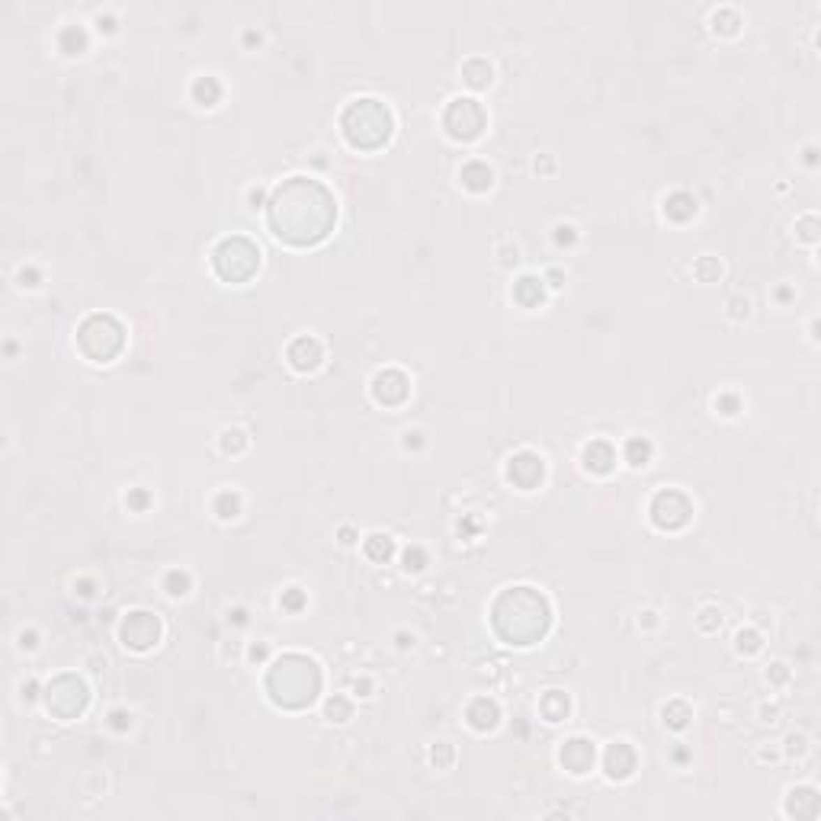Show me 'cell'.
<instances>
[{"mask_svg": "<svg viewBox=\"0 0 821 821\" xmlns=\"http://www.w3.org/2000/svg\"><path fill=\"white\" fill-rule=\"evenodd\" d=\"M334 219H337V205L331 193L308 177H293L269 199L273 235L289 244H318L321 237H327Z\"/></svg>", "mask_w": 821, "mask_h": 821, "instance_id": "6da1fadb", "label": "cell"}, {"mask_svg": "<svg viewBox=\"0 0 821 821\" xmlns=\"http://www.w3.org/2000/svg\"><path fill=\"white\" fill-rule=\"evenodd\" d=\"M318 687H321V674L318 664L305 655H286L273 664V671L267 677V690L279 706L299 709L315 700Z\"/></svg>", "mask_w": 821, "mask_h": 821, "instance_id": "7a4b0ae2", "label": "cell"}, {"mask_svg": "<svg viewBox=\"0 0 821 821\" xmlns=\"http://www.w3.org/2000/svg\"><path fill=\"white\" fill-rule=\"evenodd\" d=\"M343 135L353 148H379L392 135V112L379 100H353L343 112Z\"/></svg>", "mask_w": 821, "mask_h": 821, "instance_id": "3957f363", "label": "cell"}, {"mask_svg": "<svg viewBox=\"0 0 821 821\" xmlns=\"http://www.w3.org/2000/svg\"><path fill=\"white\" fill-rule=\"evenodd\" d=\"M257 267H260V251L247 237H225L215 247V269L228 283H244Z\"/></svg>", "mask_w": 821, "mask_h": 821, "instance_id": "277c9868", "label": "cell"}, {"mask_svg": "<svg viewBox=\"0 0 821 821\" xmlns=\"http://www.w3.org/2000/svg\"><path fill=\"white\" fill-rule=\"evenodd\" d=\"M443 126L452 138H462V142H472L478 138L485 128V110L482 103L472 100V96H459V100L450 103V110L443 116Z\"/></svg>", "mask_w": 821, "mask_h": 821, "instance_id": "5b68a950", "label": "cell"}, {"mask_svg": "<svg viewBox=\"0 0 821 821\" xmlns=\"http://www.w3.org/2000/svg\"><path fill=\"white\" fill-rule=\"evenodd\" d=\"M119 639L122 645L135 648V651H148L161 642V619L148 609H132L126 613L122 626H119Z\"/></svg>", "mask_w": 821, "mask_h": 821, "instance_id": "8992f818", "label": "cell"}, {"mask_svg": "<svg viewBox=\"0 0 821 821\" xmlns=\"http://www.w3.org/2000/svg\"><path fill=\"white\" fill-rule=\"evenodd\" d=\"M690 513H693V507H690L687 494H680V491H658L655 501H651V520H655V526L661 529H677L683 526V523L690 520Z\"/></svg>", "mask_w": 821, "mask_h": 821, "instance_id": "52a82bcc", "label": "cell"}, {"mask_svg": "<svg viewBox=\"0 0 821 821\" xmlns=\"http://www.w3.org/2000/svg\"><path fill=\"white\" fill-rule=\"evenodd\" d=\"M61 700H68V703H71V716H80V712H84V706H87V687H84L77 677H71V674H61L55 683H48V687H45V706H48V712H55L58 706H61Z\"/></svg>", "mask_w": 821, "mask_h": 821, "instance_id": "ba28073f", "label": "cell"}, {"mask_svg": "<svg viewBox=\"0 0 821 821\" xmlns=\"http://www.w3.org/2000/svg\"><path fill=\"white\" fill-rule=\"evenodd\" d=\"M542 472H545L542 456H536V452H529V450L517 452V456L510 459V466H507V478H510L517 488H523V491H533V488H536V485L542 482Z\"/></svg>", "mask_w": 821, "mask_h": 821, "instance_id": "9c48e42d", "label": "cell"}, {"mask_svg": "<svg viewBox=\"0 0 821 821\" xmlns=\"http://www.w3.org/2000/svg\"><path fill=\"white\" fill-rule=\"evenodd\" d=\"M559 760L568 774L584 776L593 767V741H587V738H568L559 750Z\"/></svg>", "mask_w": 821, "mask_h": 821, "instance_id": "30bf717a", "label": "cell"}, {"mask_svg": "<svg viewBox=\"0 0 821 821\" xmlns=\"http://www.w3.org/2000/svg\"><path fill=\"white\" fill-rule=\"evenodd\" d=\"M286 360H289V366L299 372H315L318 366H321L324 360V347L318 343L315 337H295L293 343H289V350H286Z\"/></svg>", "mask_w": 821, "mask_h": 821, "instance_id": "8fae6325", "label": "cell"}, {"mask_svg": "<svg viewBox=\"0 0 821 821\" xmlns=\"http://www.w3.org/2000/svg\"><path fill=\"white\" fill-rule=\"evenodd\" d=\"M372 395H376V401L379 404H401L404 398H408V379H404V372L398 369H382L376 379H372Z\"/></svg>", "mask_w": 821, "mask_h": 821, "instance_id": "7c38bea8", "label": "cell"}, {"mask_svg": "<svg viewBox=\"0 0 821 821\" xmlns=\"http://www.w3.org/2000/svg\"><path fill=\"white\" fill-rule=\"evenodd\" d=\"M635 764H639V757H635V750H632L626 741H616V744H609L607 748L603 767H607L609 780H629V776L635 774Z\"/></svg>", "mask_w": 821, "mask_h": 821, "instance_id": "4fadbf2b", "label": "cell"}, {"mask_svg": "<svg viewBox=\"0 0 821 821\" xmlns=\"http://www.w3.org/2000/svg\"><path fill=\"white\" fill-rule=\"evenodd\" d=\"M466 718H468V725H472L475 732H491V728L498 725L501 709H498V703H494V700H488V696H478V700H472V703H468Z\"/></svg>", "mask_w": 821, "mask_h": 821, "instance_id": "5bb4252c", "label": "cell"}, {"mask_svg": "<svg viewBox=\"0 0 821 821\" xmlns=\"http://www.w3.org/2000/svg\"><path fill=\"white\" fill-rule=\"evenodd\" d=\"M786 815H796V818H815L818 815V792L812 786H802V790H792L786 799Z\"/></svg>", "mask_w": 821, "mask_h": 821, "instance_id": "9a60e30c", "label": "cell"}, {"mask_svg": "<svg viewBox=\"0 0 821 821\" xmlns=\"http://www.w3.org/2000/svg\"><path fill=\"white\" fill-rule=\"evenodd\" d=\"M613 462H616V450L603 440H593L584 450V466L597 475H607L609 468H613Z\"/></svg>", "mask_w": 821, "mask_h": 821, "instance_id": "2e32d148", "label": "cell"}, {"mask_svg": "<svg viewBox=\"0 0 821 821\" xmlns=\"http://www.w3.org/2000/svg\"><path fill=\"white\" fill-rule=\"evenodd\" d=\"M459 177H462V183L475 193L491 190V183H494V170H491L488 164H482V161H468V164L459 170Z\"/></svg>", "mask_w": 821, "mask_h": 821, "instance_id": "e0dca14e", "label": "cell"}, {"mask_svg": "<svg viewBox=\"0 0 821 821\" xmlns=\"http://www.w3.org/2000/svg\"><path fill=\"white\" fill-rule=\"evenodd\" d=\"M664 215L674 221H687L696 215V199L690 193H671L664 199Z\"/></svg>", "mask_w": 821, "mask_h": 821, "instance_id": "ac0fdd59", "label": "cell"}, {"mask_svg": "<svg viewBox=\"0 0 821 821\" xmlns=\"http://www.w3.org/2000/svg\"><path fill=\"white\" fill-rule=\"evenodd\" d=\"M190 94H193V100H196V106H215L225 90H221V84L215 77H196Z\"/></svg>", "mask_w": 821, "mask_h": 821, "instance_id": "d6986e66", "label": "cell"}, {"mask_svg": "<svg viewBox=\"0 0 821 821\" xmlns=\"http://www.w3.org/2000/svg\"><path fill=\"white\" fill-rule=\"evenodd\" d=\"M542 279H536V276H523L520 283L513 286V299L520 302V305H526V308H533V305H539L542 302Z\"/></svg>", "mask_w": 821, "mask_h": 821, "instance_id": "ffe728a7", "label": "cell"}, {"mask_svg": "<svg viewBox=\"0 0 821 821\" xmlns=\"http://www.w3.org/2000/svg\"><path fill=\"white\" fill-rule=\"evenodd\" d=\"M462 74H466V80L472 87H488L491 80H494V71H491V64L485 61V58H468V61L462 64Z\"/></svg>", "mask_w": 821, "mask_h": 821, "instance_id": "44dd1931", "label": "cell"}, {"mask_svg": "<svg viewBox=\"0 0 821 821\" xmlns=\"http://www.w3.org/2000/svg\"><path fill=\"white\" fill-rule=\"evenodd\" d=\"M366 555H369L372 561H379V565H385L392 555H395V542H392V536H382V533H372L369 539L363 542Z\"/></svg>", "mask_w": 821, "mask_h": 821, "instance_id": "7402d4cb", "label": "cell"}, {"mask_svg": "<svg viewBox=\"0 0 821 821\" xmlns=\"http://www.w3.org/2000/svg\"><path fill=\"white\" fill-rule=\"evenodd\" d=\"M212 510L219 520H235L237 513H241V494H237V491H219L212 501Z\"/></svg>", "mask_w": 821, "mask_h": 821, "instance_id": "603a6c76", "label": "cell"}, {"mask_svg": "<svg viewBox=\"0 0 821 821\" xmlns=\"http://www.w3.org/2000/svg\"><path fill=\"white\" fill-rule=\"evenodd\" d=\"M539 709H542V716L549 718V722H561V718L568 716V696H561L559 690H552V693L539 703Z\"/></svg>", "mask_w": 821, "mask_h": 821, "instance_id": "cb8c5ba5", "label": "cell"}, {"mask_svg": "<svg viewBox=\"0 0 821 821\" xmlns=\"http://www.w3.org/2000/svg\"><path fill=\"white\" fill-rule=\"evenodd\" d=\"M219 443H221V452H231V456H237V452H244L247 446H251V440H247V434L241 430V427H228V430H221Z\"/></svg>", "mask_w": 821, "mask_h": 821, "instance_id": "d4e9b609", "label": "cell"}, {"mask_svg": "<svg viewBox=\"0 0 821 821\" xmlns=\"http://www.w3.org/2000/svg\"><path fill=\"white\" fill-rule=\"evenodd\" d=\"M661 716H664V725H671V728H687V722L693 718V712H690V706L687 703H680V700H674V703H667L661 709Z\"/></svg>", "mask_w": 821, "mask_h": 821, "instance_id": "484cf974", "label": "cell"}, {"mask_svg": "<svg viewBox=\"0 0 821 821\" xmlns=\"http://www.w3.org/2000/svg\"><path fill=\"white\" fill-rule=\"evenodd\" d=\"M648 459H651V443L632 436V440L626 443V462H629L632 468H639V466H648Z\"/></svg>", "mask_w": 821, "mask_h": 821, "instance_id": "4316f807", "label": "cell"}, {"mask_svg": "<svg viewBox=\"0 0 821 821\" xmlns=\"http://www.w3.org/2000/svg\"><path fill=\"white\" fill-rule=\"evenodd\" d=\"M760 648H764V639H760L757 629H741L734 635V651H738V655L750 658V655H757Z\"/></svg>", "mask_w": 821, "mask_h": 821, "instance_id": "83f0119b", "label": "cell"}, {"mask_svg": "<svg viewBox=\"0 0 821 821\" xmlns=\"http://www.w3.org/2000/svg\"><path fill=\"white\" fill-rule=\"evenodd\" d=\"M324 716L331 718V722H347L350 716H353V703H350L347 696H331L327 703H324Z\"/></svg>", "mask_w": 821, "mask_h": 821, "instance_id": "f1b7e54d", "label": "cell"}, {"mask_svg": "<svg viewBox=\"0 0 821 821\" xmlns=\"http://www.w3.org/2000/svg\"><path fill=\"white\" fill-rule=\"evenodd\" d=\"M696 626H700V632H706V635L718 632L722 629V609L718 607H703L700 613H696Z\"/></svg>", "mask_w": 821, "mask_h": 821, "instance_id": "f546056e", "label": "cell"}, {"mask_svg": "<svg viewBox=\"0 0 821 821\" xmlns=\"http://www.w3.org/2000/svg\"><path fill=\"white\" fill-rule=\"evenodd\" d=\"M164 591L170 593V597H186V593H190V575H186V571H167Z\"/></svg>", "mask_w": 821, "mask_h": 821, "instance_id": "4dcf8cb0", "label": "cell"}, {"mask_svg": "<svg viewBox=\"0 0 821 821\" xmlns=\"http://www.w3.org/2000/svg\"><path fill=\"white\" fill-rule=\"evenodd\" d=\"M693 273L703 279V283H716V279L722 276V263L712 260V257H700V260L693 263Z\"/></svg>", "mask_w": 821, "mask_h": 821, "instance_id": "1f68e13d", "label": "cell"}, {"mask_svg": "<svg viewBox=\"0 0 821 821\" xmlns=\"http://www.w3.org/2000/svg\"><path fill=\"white\" fill-rule=\"evenodd\" d=\"M401 561H404V571H424L427 568V552L420 549V545H408L404 549V555H401Z\"/></svg>", "mask_w": 821, "mask_h": 821, "instance_id": "d6a6232c", "label": "cell"}, {"mask_svg": "<svg viewBox=\"0 0 821 821\" xmlns=\"http://www.w3.org/2000/svg\"><path fill=\"white\" fill-rule=\"evenodd\" d=\"M725 315L732 318V321H744V318L750 315V299L748 295H732V299L725 302Z\"/></svg>", "mask_w": 821, "mask_h": 821, "instance_id": "836d02e7", "label": "cell"}, {"mask_svg": "<svg viewBox=\"0 0 821 821\" xmlns=\"http://www.w3.org/2000/svg\"><path fill=\"white\" fill-rule=\"evenodd\" d=\"M552 241L559 247H571V244H577V228L571 225V221H559L552 228Z\"/></svg>", "mask_w": 821, "mask_h": 821, "instance_id": "e575fe53", "label": "cell"}, {"mask_svg": "<svg viewBox=\"0 0 821 821\" xmlns=\"http://www.w3.org/2000/svg\"><path fill=\"white\" fill-rule=\"evenodd\" d=\"M452 757H456V750H452V744H450V741H440L434 750H430V760H434L436 767H450V764H452Z\"/></svg>", "mask_w": 821, "mask_h": 821, "instance_id": "d590c367", "label": "cell"}, {"mask_svg": "<svg viewBox=\"0 0 821 821\" xmlns=\"http://www.w3.org/2000/svg\"><path fill=\"white\" fill-rule=\"evenodd\" d=\"M806 750H808V738L802 732H796V734L786 738V754H790V757H802Z\"/></svg>", "mask_w": 821, "mask_h": 821, "instance_id": "8d00e7d4", "label": "cell"}, {"mask_svg": "<svg viewBox=\"0 0 821 821\" xmlns=\"http://www.w3.org/2000/svg\"><path fill=\"white\" fill-rule=\"evenodd\" d=\"M498 263H501V267H517V263H520V247H517V244L498 247Z\"/></svg>", "mask_w": 821, "mask_h": 821, "instance_id": "74e56055", "label": "cell"}, {"mask_svg": "<svg viewBox=\"0 0 821 821\" xmlns=\"http://www.w3.org/2000/svg\"><path fill=\"white\" fill-rule=\"evenodd\" d=\"M716 408L725 414V417H734L738 410H741V401H738V395H718L716 398Z\"/></svg>", "mask_w": 821, "mask_h": 821, "instance_id": "f35d334b", "label": "cell"}, {"mask_svg": "<svg viewBox=\"0 0 821 821\" xmlns=\"http://www.w3.org/2000/svg\"><path fill=\"white\" fill-rule=\"evenodd\" d=\"M110 725L116 728V732H126L128 725H132V712L128 709H112L110 712Z\"/></svg>", "mask_w": 821, "mask_h": 821, "instance_id": "ab89813d", "label": "cell"}, {"mask_svg": "<svg viewBox=\"0 0 821 821\" xmlns=\"http://www.w3.org/2000/svg\"><path fill=\"white\" fill-rule=\"evenodd\" d=\"M786 680H790V671H786V664L783 661H776V664L767 667V683H786Z\"/></svg>", "mask_w": 821, "mask_h": 821, "instance_id": "60d3db41", "label": "cell"}, {"mask_svg": "<svg viewBox=\"0 0 821 821\" xmlns=\"http://www.w3.org/2000/svg\"><path fill=\"white\" fill-rule=\"evenodd\" d=\"M302 600H305V597H302L299 587H289V591H286L283 597H279V607H286V609H299V607H302Z\"/></svg>", "mask_w": 821, "mask_h": 821, "instance_id": "b9f144b4", "label": "cell"}, {"mask_svg": "<svg viewBox=\"0 0 821 821\" xmlns=\"http://www.w3.org/2000/svg\"><path fill=\"white\" fill-rule=\"evenodd\" d=\"M424 446V430H408L404 434V450H420Z\"/></svg>", "mask_w": 821, "mask_h": 821, "instance_id": "7bdbcfd3", "label": "cell"}, {"mask_svg": "<svg viewBox=\"0 0 821 821\" xmlns=\"http://www.w3.org/2000/svg\"><path fill=\"white\" fill-rule=\"evenodd\" d=\"M757 712H760V722H770V725H774V722H780V706H767L764 703Z\"/></svg>", "mask_w": 821, "mask_h": 821, "instance_id": "ee69618b", "label": "cell"}, {"mask_svg": "<svg viewBox=\"0 0 821 821\" xmlns=\"http://www.w3.org/2000/svg\"><path fill=\"white\" fill-rule=\"evenodd\" d=\"M802 225H806V231H802V241L815 244V241H818V235H815V215H806V219H802Z\"/></svg>", "mask_w": 821, "mask_h": 821, "instance_id": "f6af8a7d", "label": "cell"}, {"mask_svg": "<svg viewBox=\"0 0 821 821\" xmlns=\"http://www.w3.org/2000/svg\"><path fill=\"white\" fill-rule=\"evenodd\" d=\"M235 623V626H247V609L244 607H237V609H228V626Z\"/></svg>", "mask_w": 821, "mask_h": 821, "instance_id": "bcb514c9", "label": "cell"}, {"mask_svg": "<svg viewBox=\"0 0 821 821\" xmlns=\"http://www.w3.org/2000/svg\"><path fill=\"white\" fill-rule=\"evenodd\" d=\"M267 655H269V645H267V642H260V645L251 648V661H263Z\"/></svg>", "mask_w": 821, "mask_h": 821, "instance_id": "7dc6e473", "label": "cell"}, {"mask_svg": "<svg viewBox=\"0 0 821 821\" xmlns=\"http://www.w3.org/2000/svg\"><path fill=\"white\" fill-rule=\"evenodd\" d=\"M36 639H39L36 632H20V648H36V645H39Z\"/></svg>", "mask_w": 821, "mask_h": 821, "instance_id": "c3c4849f", "label": "cell"}, {"mask_svg": "<svg viewBox=\"0 0 821 821\" xmlns=\"http://www.w3.org/2000/svg\"><path fill=\"white\" fill-rule=\"evenodd\" d=\"M639 623H645V629H655V626H658V613H655V609H645V613L639 616Z\"/></svg>", "mask_w": 821, "mask_h": 821, "instance_id": "681fc988", "label": "cell"}, {"mask_svg": "<svg viewBox=\"0 0 821 821\" xmlns=\"http://www.w3.org/2000/svg\"><path fill=\"white\" fill-rule=\"evenodd\" d=\"M260 42H263V36H260V32H257V29H247V32H244V48H251V45H260Z\"/></svg>", "mask_w": 821, "mask_h": 821, "instance_id": "f907efd6", "label": "cell"}, {"mask_svg": "<svg viewBox=\"0 0 821 821\" xmlns=\"http://www.w3.org/2000/svg\"><path fill=\"white\" fill-rule=\"evenodd\" d=\"M395 642H398V648H414V632H398Z\"/></svg>", "mask_w": 821, "mask_h": 821, "instance_id": "816d5d0a", "label": "cell"}, {"mask_svg": "<svg viewBox=\"0 0 821 821\" xmlns=\"http://www.w3.org/2000/svg\"><path fill=\"white\" fill-rule=\"evenodd\" d=\"M353 690H356V696H369L372 683H369V680H366V677H363V680L356 677V680H353Z\"/></svg>", "mask_w": 821, "mask_h": 821, "instance_id": "f5cc1de1", "label": "cell"}, {"mask_svg": "<svg viewBox=\"0 0 821 821\" xmlns=\"http://www.w3.org/2000/svg\"><path fill=\"white\" fill-rule=\"evenodd\" d=\"M545 279H549V286H552V289H559V286L565 283V273H561V269H549V276H545Z\"/></svg>", "mask_w": 821, "mask_h": 821, "instance_id": "db71d44e", "label": "cell"}, {"mask_svg": "<svg viewBox=\"0 0 821 821\" xmlns=\"http://www.w3.org/2000/svg\"><path fill=\"white\" fill-rule=\"evenodd\" d=\"M96 26H100V32H112L116 29V23H112V16H96Z\"/></svg>", "mask_w": 821, "mask_h": 821, "instance_id": "11a10c76", "label": "cell"}, {"mask_svg": "<svg viewBox=\"0 0 821 821\" xmlns=\"http://www.w3.org/2000/svg\"><path fill=\"white\" fill-rule=\"evenodd\" d=\"M552 167H555V164H552V158H542V161L536 158V164H533V170H536V174H549Z\"/></svg>", "mask_w": 821, "mask_h": 821, "instance_id": "9f6ffc18", "label": "cell"}, {"mask_svg": "<svg viewBox=\"0 0 821 821\" xmlns=\"http://www.w3.org/2000/svg\"><path fill=\"white\" fill-rule=\"evenodd\" d=\"M340 542H343V545H353L356 542V533L350 526H343V529H340Z\"/></svg>", "mask_w": 821, "mask_h": 821, "instance_id": "6f0895ef", "label": "cell"}, {"mask_svg": "<svg viewBox=\"0 0 821 821\" xmlns=\"http://www.w3.org/2000/svg\"><path fill=\"white\" fill-rule=\"evenodd\" d=\"M260 199H263V190H251V193H247V202H251L247 209H257V205H260Z\"/></svg>", "mask_w": 821, "mask_h": 821, "instance_id": "680465c9", "label": "cell"}, {"mask_svg": "<svg viewBox=\"0 0 821 821\" xmlns=\"http://www.w3.org/2000/svg\"><path fill=\"white\" fill-rule=\"evenodd\" d=\"M757 760H770V764H774V760H776V754H774V750H760V754H757Z\"/></svg>", "mask_w": 821, "mask_h": 821, "instance_id": "91938a15", "label": "cell"}]
</instances>
